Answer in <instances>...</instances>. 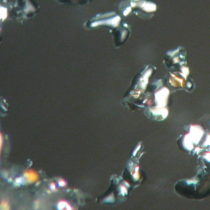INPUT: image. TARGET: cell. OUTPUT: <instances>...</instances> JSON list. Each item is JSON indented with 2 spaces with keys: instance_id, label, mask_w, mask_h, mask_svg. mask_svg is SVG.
Returning a JSON list of instances; mask_svg holds the SVG:
<instances>
[{
  "instance_id": "1",
  "label": "cell",
  "mask_w": 210,
  "mask_h": 210,
  "mask_svg": "<svg viewBox=\"0 0 210 210\" xmlns=\"http://www.w3.org/2000/svg\"><path fill=\"white\" fill-rule=\"evenodd\" d=\"M24 176H25V179L27 180V181L30 182V183L35 182V181H36L37 180L39 179L38 174H37L35 172H34V171L32 170L26 171L25 173H24Z\"/></svg>"
},
{
  "instance_id": "2",
  "label": "cell",
  "mask_w": 210,
  "mask_h": 210,
  "mask_svg": "<svg viewBox=\"0 0 210 210\" xmlns=\"http://www.w3.org/2000/svg\"><path fill=\"white\" fill-rule=\"evenodd\" d=\"M0 210H10V205L7 201H2L0 203Z\"/></svg>"
},
{
  "instance_id": "3",
  "label": "cell",
  "mask_w": 210,
  "mask_h": 210,
  "mask_svg": "<svg viewBox=\"0 0 210 210\" xmlns=\"http://www.w3.org/2000/svg\"><path fill=\"white\" fill-rule=\"evenodd\" d=\"M58 184H59L60 186H64V185H66V184H67V182H66L63 179H60L59 181H58Z\"/></svg>"
},
{
  "instance_id": "4",
  "label": "cell",
  "mask_w": 210,
  "mask_h": 210,
  "mask_svg": "<svg viewBox=\"0 0 210 210\" xmlns=\"http://www.w3.org/2000/svg\"><path fill=\"white\" fill-rule=\"evenodd\" d=\"M3 142H4V140H3V136H2V134L0 133V151H1V148H2Z\"/></svg>"
},
{
  "instance_id": "5",
  "label": "cell",
  "mask_w": 210,
  "mask_h": 210,
  "mask_svg": "<svg viewBox=\"0 0 210 210\" xmlns=\"http://www.w3.org/2000/svg\"><path fill=\"white\" fill-rule=\"evenodd\" d=\"M50 187H51V188H52V189H53L54 190L55 189H56V187H55V185H54V183H51Z\"/></svg>"
},
{
  "instance_id": "6",
  "label": "cell",
  "mask_w": 210,
  "mask_h": 210,
  "mask_svg": "<svg viewBox=\"0 0 210 210\" xmlns=\"http://www.w3.org/2000/svg\"><path fill=\"white\" fill-rule=\"evenodd\" d=\"M67 210H68V209H67Z\"/></svg>"
}]
</instances>
